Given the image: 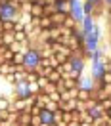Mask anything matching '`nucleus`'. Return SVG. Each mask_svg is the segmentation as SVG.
I'll return each mask as SVG.
<instances>
[{
  "label": "nucleus",
  "instance_id": "c756f323",
  "mask_svg": "<svg viewBox=\"0 0 111 126\" xmlns=\"http://www.w3.org/2000/svg\"><path fill=\"white\" fill-rule=\"evenodd\" d=\"M102 103V107H103V111H107V109H111V97H105L103 101H100Z\"/></svg>",
  "mask_w": 111,
  "mask_h": 126
},
{
  "label": "nucleus",
  "instance_id": "473e14b6",
  "mask_svg": "<svg viewBox=\"0 0 111 126\" xmlns=\"http://www.w3.org/2000/svg\"><path fill=\"white\" fill-rule=\"evenodd\" d=\"M105 19H107V23L111 25V8H107V10H105Z\"/></svg>",
  "mask_w": 111,
  "mask_h": 126
},
{
  "label": "nucleus",
  "instance_id": "aec40b11",
  "mask_svg": "<svg viewBox=\"0 0 111 126\" xmlns=\"http://www.w3.org/2000/svg\"><path fill=\"white\" fill-rule=\"evenodd\" d=\"M77 99H79V101H84V103L88 105V103L94 99V94H92V92H82V90H80V92H79V97H77Z\"/></svg>",
  "mask_w": 111,
  "mask_h": 126
},
{
  "label": "nucleus",
  "instance_id": "2f4dec72",
  "mask_svg": "<svg viewBox=\"0 0 111 126\" xmlns=\"http://www.w3.org/2000/svg\"><path fill=\"white\" fill-rule=\"evenodd\" d=\"M4 80H6V82H10V84H16V75H14V73H12V75H6V77H4Z\"/></svg>",
  "mask_w": 111,
  "mask_h": 126
},
{
  "label": "nucleus",
  "instance_id": "412c9836",
  "mask_svg": "<svg viewBox=\"0 0 111 126\" xmlns=\"http://www.w3.org/2000/svg\"><path fill=\"white\" fill-rule=\"evenodd\" d=\"M103 54H105V48H98V50H94L92 54H90V61H98V59H102L103 57Z\"/></svg>",
  "mask_w": 111,
  "mask_h": 126
},
{
  "label": "nucleus",
  "instance_id": "72a5a7b5",
  "mask_svg": "<svg viewBox=\"0 0 111 126\" xmlns=\"http://www.w3.org/2000/svg\"><path fill=\"white\" fill-rule=\"evenodd\" d=\"M103 8H111V0H102Z\"/></svg>",
  "mask_w": 111,
  "mask_h": 126
},
{
  "label": "nucleus",
  "instance_id": "4468645a",
  "mask_svg": "<svg viewBox=\"0 0 111 126\" xmlns=\"http://www.w3.org/2000/svg\"><path fill=\"white\" fill-rule=\"evenodd\" d=\"M38 27L42 29V31L52 29V27H54V23H52V17H50V16H42V17H38Z\"/></svg>",
  "mask_w": 111,
  "mask_h": 126
},
{
  "label": "nucleus",
  "instance_id": "423d86ee",
  "mask_svg": "<svg viewBox=\"0 0 111 126\" xmlns=\"http://www.w3.org/2000/svg\"><path fill=\"white\" fill-rule=\"evenodd\" d=\"M77 86H79V90H82V92H92V94H94L96 90H98V82H96L90 75H80Z\"/></svg>",
  "mask_w": 111,
  "mask_h": 126
},
{
  "label": "nucleus",
  "instance_id": "a19ab883",
  "mask_svg": "<svg viewBox=\"0 0 111 126\" xmlns=\"http://www.w3.org/2000/svg\"><path fill=\"white\" fill-rule=\"evenodd\" d=\"M109 32H111V29H109Z\"/></svg>",
  "mask_w": 111,
  "mask_h": 126
},
{
  "label": "nucleus",
  "instance_id": "a211bd4d",
  "mask_svg": "<svg viewBox=\"0 0 111 126\" xmlns=\"http://www.w3.org/2000/svg\"><path fill=\"white\" fill-rule=\"evenodd\" d=\"M0 38H2V46H10V44L16 42L14 32H0Z\"/></svg>",
  "mask_w": 111,
  "mask_h": 126
},
{
  "label": "nucleus",
  "instance_id": "f03ea898",
  "mask_svg": "<svg viewBox=\"0 0 111 126\" xmlns=\"http://www.w3.org/2000/svg\"><path fill=\"white\" fill-rule=\"evenodd\" d=\"M100 46H102V27H100L98 21H96L94 29L84 36V50H86L88 54H92V52L98 50Z\"/></svg>",
  "mask_w": 111,
  "mask_h": 126
},
{
  "label": "nucleus",
  "instance_id": "4c0bfd02",
  "mask_svg": "<svg viewBox=\"0 0 111 126\" xmlns=\"http://www.w3.org/2000/svg\"><path fill=\"white\" fill-rule=\"evenodd\" d=\"M69 126H80V122H69Z\"/></svg>",
  "mask_w": 111,
  "mask_h": 126
},
{
  "label": "nucleus",
  "instance_id": "2eb2a0df",
  "mask_svg": "<svg viewBox=\"0 0 111 126\" xmlns=\"http://www.w3.org/2000/svg\"><path fill=\"white\" fill-rule=\"evenodd\" d=\"M50 17H52V23L56 25V27H61L65 21V14H61V12H54V14H50Z\"/></svg>",
  "mask_w": 111,
  "mask_h": 126
},
{
  "label": "nucleus",
  "instance_id": "dca6fc26",
  "mask_svg": "<svg viewBox=\"0 0 111 126\" xmlns=\"http://www.w3.org/2000/svg\"><path fill=\"white\" fill-rule=\"evenodd\" d=\"M61 27H63V29H69V31H77V29H79V23H77V21H75L71 16H67Z\"/></svg>",
  "mask_w": 111,
  "mask_h": 126
},
{
  "label": "nucleus",
  "instance_id": "0eeeda50",
  "mask_svg": "<svg viewBox=\"0 0 111 126\" xmlns=\"http://www.w3.org/2000/svg\"><path fill=\"white\" fill-rule=\"evenodd\" d=\"M103 75H105V65H103L102 59H98V61H90V77H92L96 82H102Z\"/></svg>",
  "mask_w": 111,
  "mask_h": 126
},
{
  "label": "nucleus",
  "instance_id": "a878e982",
  "mask_svg": "<svg viewBox=\"0 0 111 126\" xmlns=\"http://www.w3.org/2000/svg\"><path fill=\"white\" fill-rule=\"evenodd\" d=\"M44 109H50V111H54V113H56V111H61V109H59V103L50 101V99L46 101V107H44Z\"/></svg>",
  "mask_w": 111,
  "mask_h": 126
},
{
  "label": "nucleus",
  "instance_id": "1a4fd4ad",
  "mask_svg": "<svg viewBox=\"0 0 111 126\" xmlns=\"http://www.w3.org/2000/svg\"><path fill=\"white\" fill-rule=\"evenodd\" d=\"M94 25H96V19L92 16H84V19L80 21L79 25V32H80V36H86L88 32L94 29Z\"/></svg>",
  "mask_w": 111,
  "mask_h": 126
},
{
  "label": "nucleus",
  "instance_id": "9d476101",
  "mask_svg": "<svg viewBox=\"0 0 111 126\" xmlns=\"http://www.w3.org/2000/svg\"><path fill=\"white\" fill-rule=\"evenodd\" d=\"M38 117H40V120H42V124H46V126H54V124H56V115H54V111L42 109Z\"/></svg>",
  "mask_w": 111,
  "mask_h": 126
},
{
  "label": "nucleus",
  "instance_id": "cd10ccee",
  "mask_svg": "<svg viewBox=\"0 0 111 126\" xmlns=\"http://www.w3.org/2000/svg\"><path fill=\"white\" fill-rule=\"evenodd\" d=\"M52 92H57V84H52V82H48V86L44 88V94H52Z\"/></svg>",
  "mask_w": 111,
  "mask_h": 126
},
{
  "label": "nucleus",
  "instance_id": "bb28decb",
  "mask_svg": "<svg viewBox=\"0 0 111 126\" xmlns=\"http://www.w3.org/2000/svg\"><path fill=\"white\" fill-rule=\"evenodd\" d=\"M37 84H38V88L42 90V92H44V88L48 86V79H46V77H38V80H37Z\"/></svg>",
  "mask_w": 111,
  "mask_h": 126
},
{
  "label": "nucleus",
  "instance_id": "9b49d317",
  "mask_svg": "<svg viewBox=\"0 0 111 126\" xmlns=\"http://www.w3.org/2000/svg\"><path fill=\"white\" fill-rule=\"evenodd\" d=\"M29 14H31V17H42V16H46V14H44V6L38 4V2H33V4H31Z\"/></svg>",
  "mask_w": 111,
  "mask_h": 126
},
{
  "label": "nucleus",
  "instance_id": "ea45409f",
  "mask_svg": "<svg viewBox=\"0 0 111 126\" xmlns=\"http://www.w3.org/2000/svg\"><path fill=\"white\" fill-rule=\"evenodd\" d=\"M2 4H4V0H0V6H2Z\"/></svg>",
  "mask_w": 111,
  "mask_h": 126
},
{
  "label": "nucleus",
  "instance_id": "7c9ffc66",
  "mask_svg": "<svg viewBox=\"0 0 111 126\" xmlns=\"http://www.w3.org/2000/svg\"><path fill=\"white\" fill-rule=\"evenodd\" d=\"M109 82H111V71H105V75L102 79V84H109Z\"/></svg>",
  "mask_w": 111,
  "mask_h": 126
},
{
  "label": "nucleus",
  "instance_id": "7ed1b4c3",
  "mask_svg": "<svg viewBox=\"0 0 111 126\" xmlns=\"http://www.w3.org/2000/svg\"><path fill=\"white\" fill-rule=\"evenodd\" d=\"M21 19V10L14 2H4L0 6V21H19Z\"/></svg>",
  "mask_w": 111,
  "mask_h": 126
},
{
  "label": "nucleus",
  "instance_id": "c85d7f7f",
  "mask_svg": "<svg viewBox=\"0 0 111 126\" xmlns=\"http://www.w3.org/2000/svg\"><path fill=\"white\" fill-rule=\"evenodd\" d=\"M29 90H31V94H33V95L38 94V92H42V90L38 88V84H37V82H29Z\"/></svg>",
  "mask_w": 111,
  "mask_h": 126
},
{
  "label": "nucleus",
  "instance_id": "58836bf2",
  "mask_svg": "<svg viewBox=\"0 0 111 126\" xmlns=\"http://www.w3.org/2000/svg\"><path fill=\"white\" fill-rule=\"evenodd\" d=\"M17 126H29V124H17Z\"/></svg>",
  "mask_w": 111,
  "mask_h": 126
},
{
  "label": "nucleus",
  "instance_id": "6ab92c4d",
  "mask_svg": "<svg viewBox=\"0 0 111 126\" xmlns=\"http://www.w3.org/2000/svg\"><path fill=\"white\" fill-rule=\"evenodd\" d=\"M16 21H0V31L2 32H14Z\"/></svg>",
  "mask_w": 111,
  "mask_h": 126
},
{
  "label": "nucleus",
  "instance_id": "39448f33",
  "mask_svg": "<svg viewBox=\"0 0 111 126\" xmlns=\"http://www.w3.org/2000/svg\"><path fill=\"white\" fill-rule=\"evenodd\" d=\"M14 97H17V99H31L33 97L27 80H21V82H16V84H14Z\"/></svg>",
  "mask_w": 111,
  "mask_h": 126
},
{
  "label": "nucleus",
  "instance_id": "393cba45",
  "mask_svg": "<svg viewBox=\"0 0 111 126\" xmlns=\"http://www.w3.org/2000/svg\"><path fill=\"white\" fill-rule=\"evenodd\" d=\"M10 107H12V99L0 95V109H10Z\"/></svg>",
  "mask_w": 111,
  "mask_h": 126
},
{
  "label": "nucleus",
  "instance_id": "4be33fe9",
  "mask_svg": "<svg viewBox=\"0 0 111 126\" xmlns=\"http://www.w3.org/2000/svg\"><path fill=\"white\" fill-rule=\"evenodd\" d=\"M48 95V99L50 101H56V103H61L63 101V97H61V92L57 90V92H52V94H46Z\"/></svg>",
  "mask_w": 111,
  "mask_h": 126
},
{
  "label": "nucleus",
  "instance_id": "20e7f679",
  "mask_svg": "<svg viewBox=\"0 0 111 126\" xmlns=\"http://www.w3.org/2000/svg\"><path fill=\"white\" fill-rule=\"evenodd\" d=\"M69 16L80 25L84 19V0H69Z\"/></svg>",
  "mask_w": 111,
  "mask_h": 126
},
{
  "label": "nucleus",
  "instance_id": "f3484780",
  "mask_svg": "<svg viewBox=\"0 0 111 126\" xmlns=\"http://www.w3.org/2000/svg\"><path fill=\"white\" fill-rule=\"evenodd\" d=\"M33 122V115L29 111H23V113H19V120H17V124H29L31 126Z\"/></svg>",
  "mask_w": 111,
  "mask_h": 126
},
{
  "label": "nucleus",
  "instance_id": "f704fd0d",
  "mask_svg": "<svg viewBox=\"0 0 111 126\" xmlns=\"http://www.w3.org/2000/svg\"><path fill=\"white\" fill-rule=\"evenodd\" d=\"M86 2H92V4H96V6H100V4H102V0H86ZM103 6V4H102Z\"/></svg>",
  "mask_w": 111,
  "mask_h": 126
},
{
  "label": "nucleus",
  "instance_id": "b1692460",
  "mask_svg": "<svg viewBox=\"0 0 111 126\" xmlns=\"http://www.w3.org/2000/svg\"><path fill=\"white\" fill-rule=\"evenodd\" d=\"M10 50H12V52H14V54H21V52H25V48L21 46V44H19V42H14V44H10Z\"/></svg>",
  "mask_w": 111,
  "mask_h": 126
},
{
  "label": "nucleus",
  "instance_id": "f8f14e48",
  "mask_svg": "<svg viewBox=\"0 0 111 126\" xmlns=\"http://www.w3.org/2000/svg\"><path fill=\"white\" fill-rule=\"evenodd\" d=\"M46 79H48V82H52V84H59V82L63 80V75L57 71V69H52V71L48 73Z\"/></svg>",
  "mask_w": 111,
  "mask_h": 126
},
{
  "label": "nucleus",
  "instance_id": "f257e3e1",
  "mask_svg": "<svg viewBox=\"0 0 111 126\" xmlns=\"http://www.w3.org/2000/svg\"><path fill=\"white\" fill-rule=\"evenodd\" d=\"M40 52L38 48H37V44H31V46L27 48L23 52V61H21V67H23L25 71H37L40 65Z\"/></svg>",
  "mask_w": 111,
  "mask_h": 126
},
{
  "label": "nucleus",
  "instance_id": "ddd939ff",
  "mask_svg": "<svg viewBox=\"0 0 111 126\" xmlns=\"http://www.w3.org/2000/svg\"><path fill=\"white\" fill-rule=\"evenodd\" d=\"M56 12H61L65 16H69V0H56Z\"/></svg>",
  "mask_w": 111,
  "mask_h": 126
},
{
  "label": "nucleus",
  "instance_id": "e433bc0d",
  "mask_svg": "<svg viewBox=\"0 0 111 126\" xmlns=\"http://www.w3.org/2000/svg\"><path fill=\"white\" fill-rule=\"evenodd\" d=\"M105 118H111V109H107V111H105Z\"/></svg>",
  "mask_w": 111,
  "mask_h": 126
},
{
  "label": "nucleus",
  "instance_id": "c9c22d12",
  "mask_svg": "<svg viewBox=\"0 0 111 126\" xmlns=\"http://www.w3.org/2000/svg\"><path fill=\"white\" fill-rule=\"evenodd\" d=\"M94 124V122H86V120H82V122H80V126H92Z\"/></svg>",
  "mask_w": 111,
  "mask_h": 126
},
{
  "label": "nucleus",
  "instance_id": "5701e85b",
  "mask_svg": "<svg viewBox=\"0 0 111 126\" xmlns=\"http://www.w3.org/2000/svg\"><path fill=\"white\" fill-rule=\"evenodd\" d=\"M98 90H102L107 97H111V82H109V84H102V82H98Z\"/></svg>",
  "mask_w": 111,
  "mask_h": 126
},
{
  "label": "nucleus",
  "instance_id": "6e6552de",
  "mask_svg": "<svg viewBox=\"0 0 111 126\" xmlns=\"http://www.w3.org/2000/svg\"><path fill=\"white\" fill-rule=\"evenodd\" d=\"M69 63H71V69L75 73L84 75V71H86V59H84L80 54H73L71 57H69Z\"/></svg>",
  "mask_w": 111,
  "mask_h": 126
}]
</instances>
